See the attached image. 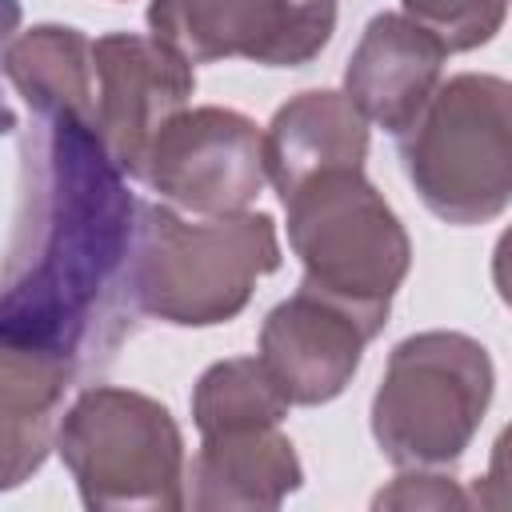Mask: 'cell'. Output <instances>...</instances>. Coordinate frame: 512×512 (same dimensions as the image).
<instances>
[{"instance_id":"6da1fadb","label":"cell","mask_w":512,"mask_h":512,"mask_svg":"<svg viewBox=\"0 0 512 512\" xmlns=\"http://www.w3.org/2000/svg\"><path fill=\"white\" fill-rule=\"evenodd\" d=\"M136 200L92 116H36L20 140V216L0 268V336L80 368L128 332Z\"/></svg>"},{"instance_id":"7a4b0ae2","label":"cell","mask_w":512,"mask_h":512,"mask_svg":"<svg viewBox=\"0 0 512 512\" xmlns=\"http://www.w3.org/2000/svg\"><path fill=\"white\" fill-rule=\"evenodd\" d=\"M280 236L268 212L188 220L172 204H140L128 252L124 296L136 316L212 328L240 316L260 276L280 268Z\"/></svg>"},{"instance_id":"3957f363","label":"cell","mask_w":512,"mask_h":512,"mask_svg":"<svg viewBox=\"0 0 512 512\" xmlns=\"http://www.w3.org/2000/svg\"><path fill=\"white\" fill-rule=\"evenodd\" d=\"M280 200L288 212V244L304 264L300 288L336 300L380 336L412 264V244L392 204L364 168L316 172Z\"/></svg>"},{"instance_id":"277c9868","label":"cell","mask_w":512,"mask_h":512,"mask_svg":"<svg viewBox=\"0 0 512 512\" xmlns=\"http://www.w3.org/2000/svg\"><path fill=\"white\" fill-rule=\"evenodd\" d=\"M404 176L432 216L456 228L496 220L512 200V88L492 72H460L428 96L396 136Z\"/></svg>"},{"instance_id":"5b68a950","label":"cell","mask_w":512,"mask_h":512,"mask_svg":"<svg viewBox=\"0 0 512 512\" xmlns=\"http://www.w3.org/2000/svg\"><path fill=\"white\" fill-rule=\"evenodd\" d=\"M492 356L476 336L432 328L404 336L372 396V436L396 468H448L492 404Z\"/></svg>"},{"instance_id":"8992f818","label":"cell","mask_w":512,"mask_h":512,"mask_svg":"<svg viewBox=\"0 0 512 512\" xmlns=\"http://www.w3.org/2000/svg\"><path fill=\"white\" fill-rule=\"evenodd\" d=\"M92 512H176L184 508V436L172 412L132 388L92 384L52 436Z\"/></svg>"},{"instance_id":"52a82bcc","label":"cell","mask_w":512,"mask_h":512,"mask_svg":"<svg viewBox=\"0 0 512 512\" xmlns=\"http://www.w3.org/2000/svg\"><path fill=\"white\" fill-rule=\"evenodd\" d=\"M140 180L188 216L244 212L268 180L260 128L236 108H180L152 136Z\"/></svg>"},{"instance_id":"ba28073f","label":"cell","mask_w":512,"mask_h":512,"mask_svg":"<svg viewBox=\"0 0 512 512\" xmlns=\"http://www.w3.org/2000/svg\"><path fill=\"white\" fill-rule=\"evenodd\" d=\"M148 28L188 64L252 60L300 68L336 32V0H152Z\"/></svg>"},{"instance_id":"9c48e42d","label":"cell","mask_w":512,"mask_h":512,"mask_svg":"<svg viewBox=\"0 0 512 512\" xmlns=\"http://www.w3.org/2000/svg\"><path fill=\"white\" fill-rule=\"evenodd\" d=\"M92 76H96V100H92V124L112 156V164L140 180L144 152L160 124L188 108V96L196 88L192 64L168 48L156 36L136 32H108L92 40Z\"/></svg>"},{"instance_id":"30bf717a","label":"cell","mask_w":512,"mask_h":512,"mask_svg":"<svg viewBox=\"0 0 512 512\" xmlns=\"http://www.w3.org/2000/svg\"><path fill=\"white\" fill-rule=\"evenodd\" d=\"M368 340L376 336L348 308L312 288H296V296L264 316L256 356L288 404L316 408L352 384Z\"/></svg>"},{"instance_id":"8fae6325","label":"cell","mask_w":512,"mask_h":512,"mask_svg":"<svg viewBox=\"0 0 512 512\" xmlns=\"http://www.w3.org/2000/svg\"><path fill=\"white\" fill-rule=\"evenodd\" d=\"M444 56V44L428 28L404 12H380L348 56L344 96L368 124L400 136L436 92Z\"/></svg>"},{"instance_id":"7c38bea8","label":"cell","mask_w":512,"mask_h":512,"mask_svg":"<svg viewBox=\"0 0 512 512\" xmlns=\"http://www.w3.org/2000/svg\"><path fill=\"white\" fill-rule=\"evenodd\" d=\"M300 484L304 468L280 424L208 432L184 464V504L196 512L280 508Z\"/></svg>"},{"instance_id":"4fadbf2b","label":"cell","mask_w":512,"mask_h":512,"mask_svg":"<svg viewBox=\"0 0 512 512\" xmlns=\"http://www.w3.org/2000/svg\"><path fill=\"white\" fill-rule=\"evenodd\" d=\"M72 376V360L0 336V492L32 480L48 460Z\"/></svg>"},{"instance_id":"5bb4252c","label":"cell","mask_w":512,"mask_h":512,"mask_svg":"<svg viewBox=\"0 0 512 512\" xmlns=\"http://www.w3.org/2000/svg\"><path fill=\"white\" fill-rule=\"evenodd\" d=\"M264 176L280 196L328 168H364L368 120L352 108L344 92L312 88L276 108L260 132Z\"/></svg>"},{"instance_id":"9a60e30c","label":"cell","mask_w":512,"mask_h":512,"mask_svg":"<svg viewBox=\"0 0 512 512\" xmlns=\"http://www.w3.org/2000/svg\"><path fill=\"white\" fill-rule=\"evenodd\" d=\"M32 116H92V40L68 24L20 32L0 60Z\"/></svg>"},{"instance_id":"2e32d148","label":"cell","mask_w":512,"mask_h":512,"mask_svg":"<svg viewBox=\"0 0 512 512\" xmlns=\"http://www.w3.org/2000/svg\"><path fill=\"white\" fill-rule=\"evenodd\" d=\"M288 400L264 372L260 356L216 360L192 388V420L196 432H232V428H260L280 424L288 416Z\"/></svg>"},{"instance_id":"e0dca14e","label":"cell","mask_w":512,"mask_h":512,"mask_svg":"<svg viewBox=\"0 0 512 512\" xmlns=\"http://www.w3.org/2000/svg\"><path fill=\"white\" fill-rule=\"evenodd\" d=\"M404 16L428 28L444 52H472L488 44L508 16V0H400Z\"/></svg>"},{"instance_id":"ac0fdd59","label":"cell","mask_w":512,"mask_h":512,"mask_svg":"<svg viewBox=\"0 0 512 512\" xmlns=\"http://www.w3.org/2000/svg\"><path fill=\"white\" fill-rule=\"evenodd\" d=\"M372 508H468V496L452 476H440L432 468H404V476L376 492Z\"/></svg>"},{"instance_id":"d6986e66","label":"cell","mask_w":512,"mask_h":512,"mask_svg":"<svg viewBox=\"0 0 512 512\" xmlns=\"http://www.w3.org/2000/svg\"><path fill=\"white\" fill-rule=\"evenodd\" d=\"M16 28H20V0H0V60L4 48L16 40Z\"/></svg>"},{"instance_id":"ffe728a7","label":"cell","mask_w":512,"mask_h":512,"mask_svg":"<svg viewBox=\"0 0 512 512\" xmlns=\"http://www.w3.org/2000/svg\"><path fill=\"white\" fill-rule=\"evenodd\" d=\"M12 128H16V112H12V108H8V100L0 96V136H8Z\"/></svg>"}]
</instances>
